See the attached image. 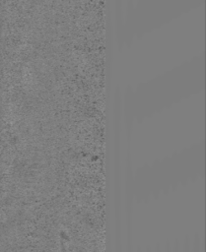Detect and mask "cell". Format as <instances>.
Returning <instances> with one entry per match:
<instances>
[{"label": "cell", "instance_id": "cell-2", "mask_svg": "<svg viewBox=\"0 0 206 252\" xmlns=\"http://www.w3.org/2000/svg\"><path fill=\"white\" fill-rule=\"evenodd\" d=\"M156 252H160V250H159V249H156Z\"/></svg>", "mask_w": 206, "mask_h": 252}, {"label": "cell", "instance_id": "cell-4", "mask_svg": "<svg viewBox=\"0 0 206 252\" xmlns=\"http://www.w3.org/2000/svg\"><path fill=\"white\" fill-rule=\"evenodd\" d=\"M147 252H149V249H148V250H147Z\"/></svg>", "mask_w": 206, "mask_h": 252}, {"label": "cell", "instance_id": "cell-1", "mask_svg": "<svg viewBox=\"0 0 206 252\" xmlns=\"http://www.w3.org/2000/svg\"><path fill=\"white\" fill-rule=\"evenodd\" d=\"M166 252H170V249H169V246H167V249H166Z\"/></svg>", "mask_w": 206, "mask_h": 252}, {"label": "cell", "instance_id": "cell-3", "mask_svg": "<svg viewBox=\"0 0 206 252\" xmlns=\"http://www.w3.org/2000/svg\"><path fill=\"white\" fill-rule=\"evenodd\" d=\"M176 252H178V249H176Z\"/></svg>", "mask_w": 206, "mask_h": 252}]
</instances>
